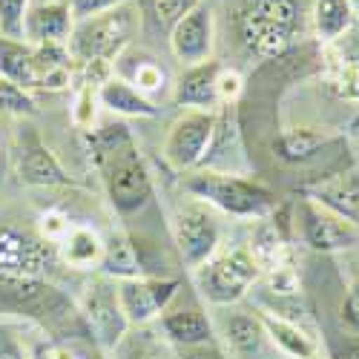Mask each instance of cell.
<instances>
[{"mask_svg":"<svg viewBox=\"0 0 359 359\" xmlns=\"http://www.w3.org/2000/svg\"><path fill=\"white\" fill-rule=\"evenodd\" d=\"M161 331L164 339L175 348H198V345H216L213 322L201 308H175L161 313Z\"/></svg>","mask_w":359,"mask_h":359,"instance_id":"cell-16","label":"cell"},{"mask_svg":"<svg viewBox=\"0 0 359 359\" xmlns=\"http://www.w3.org/2000/svg\"><path fill=\"white\" fill-rule=\"evenodd\" d=\"M170 230H172L175 250L182 256V264L190 267V271L201 267L207 259H213L222 242V224L216 210L193 196L175 207V213L170 219Z\"/></svg>","mask_w":359,"mask_h":359,"instance_id":"cell-6","label":"cell"},{"mask_svg":"<svg viewBox=\"0 0 359 359\" xmlns=\"http://www.w3.org/2000/svg\"><path fill=\"white\" fill-rule=\"evenodd\" d=\"M93 156L101 172L107 201L118 216H135L153 204L156 187L138 147L124 124H112L93 133Z\"/></svg>","mask_w":359,"mask_h":359,"instance_id":"cell-1","label":"cell"},{"mask_svg":"<svg viewBox=\"0 0 359 359\" xmlns=\"http://www.w3.org/2000/svg\"><path fill=\"white\" fill-rule=\"evenodd\" d=\"M118 348H121L124 359H178V348L170 345L164 337L147 331V327H138L135 334H127Z\"/></svg>","mask_w":359,"mask_h":359,"instance_id":"cell-26","label":"cell"},{"mask_svg":"<svg viewBox=\"0 0 359 359\" xmlns=\"http://www.w3.org/2000/svg\"><path fill=\"white\" fill-rule=\"evenodd\" d=\"M95 104H98V89L93 93V83H86L78 95V104H75V124L81 130H89L95 124Z\"/></svg>","mask_w":359,"mask_h":359,"instance_id":"cell-31","label":"cell"},{"mask_svg":"<svg viewBox=\"0 0 359 359\" xmlns=\"http://www.w3.org/2000/svg\"><path fill=\"white\" fill-rule=\"evenodd\" d=\"M67 4H69L72 18H75V20H83V18H93V15L118 9V6L130 4V0H67Z\"/></svg>","mask_w":359,"mask_h":359,"instance_id":"cell-32","label":"cell"},{"mask_svg":"<svg viewBox=\"0 0 359 359\" xmlns=\"http://www.w3.org/2000/svg\"><path fill=\"white\" fill-rule=\"evenodd\" d=\"M32 0H0V38L23 41V26Z\"/></svg>","mask_w":359,"mask_h":359,"instance_id":"cell-29","label":"cell"},{"mask_svg":"<svg viewBox=\"0 0 359 359\" xmlns=\"http://www.w3.org/2000/svg\"><path fill=\"white\" fill-rule=\"evenodd\" d=\"M219 61H204L196 67H184V72L172 83V101L175 107H190V109H204L216 112L222 107L219 101V75H222Z\"/></svg>","mask_w":359,"mask_h":359,"instance_id":"cell-14","label":"cell"},{"mask_svg":"<svg viewBox=\"0 0 359 359\" xmlns=\"http://www.w3.org/2000/svg\"><path fill=\"white\" fill-rule=\"evenodd\" d=\"M353 20L356 18L348 0H316L313 4V29L322 43H334L345 38Z\"/></svg>","mask_w":359,"mask_h":359,"instance_id":"cell-25","label":"cell"},{"mask_svg":"<svg viewBox=\"0 0 359 359\" xmlns=\"http://www.w3.org/2000/svg\"><path fill=\"white\" fill-rule=\"evenodd\" d=\"M138 9H133L130 4L75 20L72 35L67 41V49L72 55V61L89 67V64H112L118 61L127 46L133 43L135 32H138Z\"/></svg>","mask_w":359,"mask_h":359,"instance_id":"cell-4","label":"cell"},{"mask_svg":"<svg viewBox=\"0 0 359 359\" xmlns=\"http://www.w3.org/2000/svg\"><path fill=\"white\" fill-rule=\"evenodd\" d=\"M302 242L316 253H342L359 245V222L305 196L296 207Z\"/></svg>","mask_w":359,"mask_h":359,"instance_id":"cell-8","label":"cell"},{"mask_svg":"<svg viewBox=\"0 0 359 359\" xmlns=\"http://www.w3.org/2000/svg\"><path fill=\"white\" fill-rule=\"evenodd\" d=\"M178 359H224L216 345H198V348H178Z\"/></svg>","mask_w":359,"mask_h":359,"instance_id":"cell-38","label":"cell"},{"mask_svg":"<svg viewBox=\"0 0 359 359\" xmlns=\"http://www.w3.org/2000/svg\"><path fill=\"white\" fill-rule=\"evenodd\" d=\"M0 112L4 115H35L38 104L29 95V89L0 78Z\"/></svg>","mask_w":359,"mask_h":359,"instance_id":"cell-30","label":"cell"},{"mask_svg":"<svg viewBox=\"0 0 359 359\" xmlns=\"http://www.w3.org/2000/svg\"><path fill=\"white\" fill-rule=\"evenodd\" d=\"M75 18L69 12L67 0H43L32 4L23 26V41L29 46H43V43H67L72 35Z\"/></svg>","mask_w":359,"mask_h":359,"instance_id":"cell-15","label":"cell"},{"mask_svg":"<svg viewBox=\"0 0 359 359\" xmlns=\"http://www.w3.org/2000/svg\"><path fill=\"white\" fill-rule=\"evenodd\" d=\"M121 78L124 81H130L138 93H144L147 98H149V93H156V89H161L164 86V81H167V72H164V67L161 64H156L153 57H138V64L133 67V69H127V72H121Z\"/></svg>","mask_w":359,"mask_h":359,"instance_id":"cell-28","label":"cell"},{"mask_svg":"<svg viewBox=\"0 0 359 359\" xmlns=\"http://www.w3.org/2000/svg\"><path fill=\"white\" fill-rule=\"evenodd\" d=\"M351 9H353V18H359V0H348Z\"/></svg>","mask_w":359,"mask_h":359,"instance_id":"cell-39","label":"cell"},{"mask_svg":"<svg viewBox=\"0 0 359 359\" xmlns=\"http://www.w3.org/2000/svg\"><path fill=\"white\" fill-rule=\"evenodd\" d=\"M216 133V112H204V109H187L172 121L167 141H164V158L170 167L190 172L198 170L207 149H210Z\"/></svg>","mask_w":359,"mask_h":359,"instance_id":"cell-10","label":"cell"},{"mask_svg":"<svg viewBox=\"0 0 359 359\" xmlns=\"http://www.w3.org/2000/svg\"><path fill=\"white\" fill-rule=\"evenodd\" d=\"M170 52L175 61L184 67H196L204 61H213V46H216V26H213V12L210 6L198 4L193 12H187L175 23L170 32Z\"/></svg>","mask_w":359,"mask_h":359,"instance_id":"cell-12","label":"cell"},{"mask_svg":"<svg viewBox=\"0 0 359 359\" xmlns=\"http://www.w3.org/2000/svg\"><path fill=\"white\" fill-rule=\"evenodd\" d=\"M182 190L204 204H210L213 210H222L236 219H267L279 207V198L271 187L253 182V178L230 175L219 170L190 172L182 182Z\"/></svg>","mask_w":359,"mask_h":359,"instance_id":"cell-3","label":"cell"},{"mask_svg":"<svg viewBox=\"0 0 359 359\" xmlns=\"http://www.w3.org/2000/svg\"><path fill=\"white\" fill-rule=\"evenodd\" d=\"M233 23L250 57H279L302 32V0H238Z\"/></svg>","mask_w":359,"mask_h":359,"instance_id":"cell-2","label":"cell"},{"mask_svg":"<svg viewBox=\"0 0 359 359\" xmlns=\"http://www.w3.org/2000/svg\"><path fill=\"white\" fill-rule=\"evenodd\" d=\"M331 359H359V337H342L331 348Z\"/></svg>","mask_w":359,"mask_h":359,"instance_id":"cell-37","label":"cell"},{"mask_svg":"<svg viewBox=\"0 0 359 359\" xmlns=\"http://www.w3.org/2000/svg\"><path fill=\"white\" fill-rule=\"evenodd\" d=\"M57 262V248L41 233L0 224V276L43 279Z\"/></svg>","mask_w":359,"mask_h":359,"instance_id":"cell-9","label":"cell"},{"mask_svg":"<svg viewBox=\"0 0 359 359\" xmlns=\"http://www.w3.org/2000/svg\"><path fill=\"white\" fill-rule=\"evenodd\" d=\"M98 104L107 112L124 115V118H156L161 112L144 93H138L130 81H124L121 75H115V72L98 86Z\"/></svg>","mask_w":359,"mask_h":359,"instance_id":"cell-17","label":"cell"},{"mask_svg":"<svg viewBox=\"0 0 359 359\" xmlns=\"http://www.w3.org/2000/svg\"><path fill=\"white\" fill-rule=\"evenodd\" d=\"M178 287L182 282L170 276H135L118 282V299L130 327H147L156 316H161L175 299Z\"/></svg>","mask_w":359,"mask_h":359,"instance_id":"cell-11","label":"cell"},{"mask_svg":"<svg viewBox=\"0 0 359 359\" xmlns=\"http://www.w3.org/2000/svg\"><path fill=\"white\" fill-rule=\"evenodd\" d=\"M0 359H29V351L20 342L18 331L4 322H0Z\"/></svg>","mask_w":359,"mask_h":359,"instance_id":"cell-33","label":"cell"},{"mask_svg":"<svg viewBox=\"0 0 359 359\" xmlns=\"http://www.w3.org/2000/svg\"><path fill=\"white\" fill-rule=\"evenodd\" d=\"M98 271L115 282L141 276V259H138L135 238L127 236L124 230H115L109 238H104V259Z\"/></svg>","mask_w":359,"mask_h":359,"instance_id":"cell-23","label":"cell"},{"mask_svg":"<svg viewBox=\"0 0 359 359\" xmlns=\"http://www.w3.org/2000/svg\"><path fill=\"white\" fill-rule=\"evenodd\" d=\"M319 147H325V135H316L311 130H290L276 138V153L285 161H308L316 156Z\"/></svg>","mask_w":359,"mask_h":359,"instance_id":"cell-27","label":"cell"},{"mask_svg":"<svg viewBox=\"0 0 359 359\" xmlns=\"http://www.w3.org/2000/svg\"><path fill=\"white\" fill-rule=\"evenodd\" d=\"M201 0H138V20L149 38H170L175 23Z\"/></svg>","mask_w":359,"mask_h":359,"instance_id":"cell-21","label":"cell"},{"mask_svg":"<svg viewBox=\"0 0 359 359\" xmlns=\"http://www.w3.org/2000/svg\"><path fill=\"white\" fill-rule=\"evenodd\" d=\"M242 95V78L236 69H222L219 75V101L222 104H236V98Z\"/></svg>","mask_w":359,"mask_h":359,"instance_id":"cell-34","label":"cell"},{"mask_svg":"<svg viewBox=\"0 0 359 359\" xmlns=\"http://www.w3.org/2000/svg\"><path fill=\"white\" fill-rule=\"evenodd\" d=\"M311 198L322 201L325 207H331V210L359 222V172H342L339 178H334V182L327 184H319Z\"/></svg>","mask_w":359,"mask_h":359,"instance_id":"cell-24","label":"cell"},{"mask_svg":"<svg viewBox=\"0 0 359 359\" xmlns=\"http://www.w3.org/2000/svg\"><path fill=\"white\" fill-rule=\"evenodd\" d=\"M259 316H262V325L267 331V339H271L285 356H290V359H316L319 356L316 339L305 331V327H299V322L273 316L267 311H262Z\"/></svg>","mask_w":359,"mask_h":359,"instance_id":"cell-18","label":"cell"},{"mask_svg":"<svg viewBox=\"0 0 359 359\" xmlns=\"http://www.w3.org/2000/svg\"><path fill=\"white\" fill-rule=\"evenodd\" d=\"M345 322L353 331V337H359V282H353L345 293Z\"/></svg>","mask_w":359,"mask_h":359,"instance_id":"cell-35","label":"cell"},{"mask_svg":"<svg viewBox=\"0 0 359 359\" xmlns=\"http://www.w3.org/2000/svg\"><path fill=\"white\" fill-rule=\"evenodd\" d=\"M224 339L233 348V353L245 356V359L259 356L264 351V345L271 342V339H267L264 325H262V316L250 313V311H236V313L227 316V322H224Z\"/></svg>","mask_w":359,"mask_h":359,"instance_id":"cell-22","label":"cell"},{"mask_svg":"<svg viewBox=\"0 0 359 359\" xmlns=\"http://www.w3.org/2000/svg\"><path fill=\"white\" fill-rule=\"evenodd\" d=\"M345 38H348L345 41V67L351 72H356V78H359V29L351 26Z\"/></svg>","mask_w":359,"mask_h":359,"instance_id":"cell-36","label":"cell"},{"mask_svg":"<svg viewBox=\"0 0 359 359\" xmlns=\"http://www.w3.org/2000/svg\"><path fill=\"white\" fill-rule=\"evenodd\" d=\"M15 172L20 178V184H29V187H72L75 184L69 172L64 170V164L55 158V153L32 130L20 135Z\"/></svg>","mask_w":359,"mask_h":359,"instance_id":"cell-13","label":"cell"},{"mask_svg":"<svg viewBox=\"0 0 359 359\" xmlns=\"http://www.w3.org/2000/svg\"><path fill=\"white\" fill-rule=\"evenodd\" d=\"M38 4H43V0H38Z\"/></svg>","mask_w":359,"mask_h":359,"instance_id":"cell-40","label":"cell"},{"mask_svg":"<svg viewBox=\"0 0 359 359\" xmlns=\"http://www.w3.org/2000/svg\"><path fill=\"white\" fill-rule=\"evenodd\" d=\"M0 78H6L23 89H41L35 49L26 41L0 38Z\"/></svg>","mask_w":359,"mask_h":359,"instance_id":"cell-20","label":"cell"},{"mask_svg":"<svg viewBox=\"0 0 359 359\" xmlns=\"http://www.w3.org/2000/svg\"><path fill=\"white\" fill-rule=\"evenodd\" d=\"M78 313L86 327V337L104 351H115L130 331L121 299H118V282L109 276H98L86 285Z\"/></svg>","mask_w":359,"mask_h":359,"instance_id":"cell-7","label":"cell"},{"mask_svg":"<svg viewBox=\"0 0 359 359\" xmlns=\"http://www.w3.org/2000/svg\"><path fill=\"white\" fill-rule=\"evenodd\" d=\"M57 259L72 271H95L104 259V238L89 227H69V233L55 245Z\"/></svg>","mask_w":359,"mask_h":359,"instance_id":"cell-19","label":"cell"},{"mask_svg":"<svg viewBox=\"0 0 359 359\" xmlns=\"http://www.w3.org/2000/svg\"><path fill=\"white\" fill-rule=\"evenodd\" d=\"M259 273L262 271H259V262L253 259V253L248 248H236L227 253H216L201 267H196L193 282H196V290L201 293V299L227 308L248 296V290L256 285Z\"/></svg>","mask_w":359,"mask_h":359,"instance_id":"cell-5","label":"cell"}]
</instances>
